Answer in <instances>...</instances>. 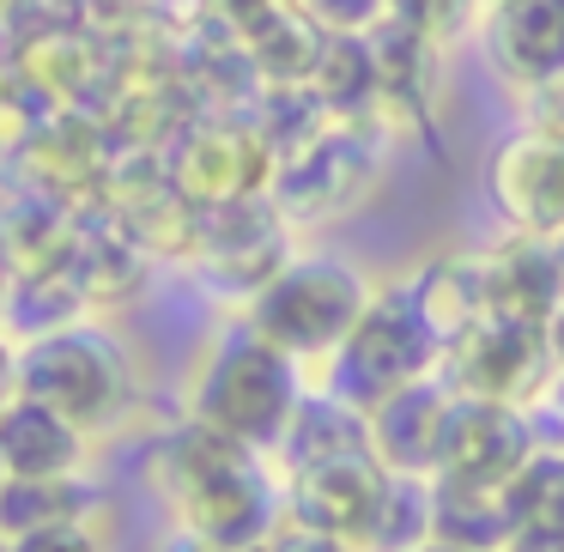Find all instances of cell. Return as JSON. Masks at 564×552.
<instances>
[{
  "mask_svg": "<svg viewBox=\"0 0 564 552\" xmlns=\"http://www.w3.org/2000/svg\"><path fill=\"white\" fill-rule=\"evenodd\" d=\"M164 467H171V498L183 510L188 534L213 540L225 552H261L280 534V498H273L249 443H231L225 431L195 419L164 450Z\"/></svg>",
  "mask_w": 564,
  "mask_h": 552,
  "instance_id": "cell-1",
  "label": "cell"
},
{
  "mask_svg": "<svg viewBox=\"0 0 564 552\" xmlns=\"http://www.w3.org/2000/svg\"><path fill=\"white\" fill-rule=\"evenodd\" d=\"M304 394H310L304 365L292 353H280L268 334H256L249 322H237L200 358L195 419L225 431L231 443H249V450H280V437H285V425H292Z\"/></svg>",
  "mask_w": 564,
  "mask_h": 552,
  "instance_id": "cell-2",
  "label": "cell"
},
{
  "mask_svg": "<svg viewBox=\"0 0 564 552\" xmlns=\"http://www.w3.org/2000/svg\"><path fill=\"white\" fill-rule=\"evenodd\" d=\"M443 353H449V340L425 316L413 285H382L370 297V310L358 316V328L322 358L328 365V394L346 401L352 413H377L394 389H406L419 377H437Z\"/></svg>",
  "mask_w": 564,
  "mask_h": 552,
  "instance_id": "cell-3",
  "label": "cell"
},
{
  "mask_svg": "<svg viewBox=\"0 0 564 552\" xmlns=\"http://www.w3.org/2000/svg\"><path fill=\"white\" fill-rule=\"evenodd\" d=\"M377 285L340 256H292L256 297H249V328L268 334L280 353L304 358H328L346 334L358 328V316L370 310Z\"/></svg>",
  "mask_w": 564,
  "mask_h": 552,
  "instance_id": "cell-4",
  "label": "cell"
},
{
  "mask_svg": "<svg viewBox=\"0 0 564 552\" xmlns=\"http://www.w3.org/2000/svg\"><path fill=\"white\" fill-rule=\"evenodd\" d=\"M13 377H19V394L67 413L86 437L104 425H116V419L128 413V394H134L122 346L104 328H86V322L13 346Z\"/></svg>",
  "mask_w": 564,
  "mask_h": 552,
  "instance_id": "cell-5",
  "label": "cell"
},
{
  "mask_svg": "<svg viewBox=\"0 0 564 552\" xmlns=\"http://www.w3.org/2000/svg\"><path fill=\"white\" fill-rule=\"evenodd\" d=\"M552 346H546V328H528V322H510V316H479L467 322L462 334L449 340L443 353V377H449L455 394H479V401H516L528 407L552 377Z\"/></svg>",
  "mask_w": 564,
  "mask_h": 552,
  "instance_id": "cell-6",
  "label": "cell"
},
{
  "mask_svg": "<svg viewBox=\"0 0 564 552\" xmlns=\"http://www.w3.org/2000/svg\"><path fill=\"white\" fill-rule=\"evenodd\" d=\"M486 195L522 237L564 243V134L552 122H528L486 159Z\"/></svg>",
  "mask_w": 564,
  "mask_h": 552,
  "instance_id": "cell-7",
  "label": "cell"
},
{
  "mask_svg": "<svg viewBox=\"0 0 564 552\" xmlns=\"http://www.w3.org/2000/svg\"><path fill=\"white\" fill-rule=\"evenodd\" d=\"M285 213L273 195H249L231 201V207H207L200 213V231H195V256L200 273H207L219 292L237 297H256L273 273L285 268Z\"/></svg>",
  "mask_w": 564,
  "mask_h": 552,
  "instance_id": "cell-8",
  "label": "cell"
},
{
  "mask_svg": "<svg viewBox=\"0 0 564 552\" xmlns=\"http://www.w3.org/2000/svg\"><path fill=\"white\" fill-rule=\"evenodd\" d=\"M534 455H540V443H534V425H528V407L455 394L449 425H443V450H437V474L443 479L510 486Z\"/></svg>",
  "mask_w": 564,
  "mask_h": 552,
  "instance_id": "cell-9",
  "label": "cell"
},
{
  "mask_svg": "<svg viewBox=\"0 0 564 552\" xmlns=\"http://www.w3.org/2000/svg\"><path fill=\"white\" fill-rule=\"evenodd\" d=\"M273 171L280 164H268V147H261L256 128L207 122L183 140V152L171 164V183L207 213V207H231V201H249L261 188H273Z\"/></svg>",
  "mask_w": 564,
  "mask_h": 552,
  "instance_id": "cell-10",
  "label": "cell"
},
{
  "mask_svg": "<svg viewBox=\"0 0 564 552\" xmlns=\"http://www.w3.org/2000/svg\"><path fill=\"white\" fill-rule=\"evenodd\" d=\"M382 486H389V467L370 450L334 455V462H316V467H297L292 474V504H285V516H292L297 528H316V534H334V540H346V546H358Z\"/></svg>",
  "mask_w": 564,
  "mask_h": 552,
  "instance_id": "cell-11",
  "label": "cell"
},
{
  "mask_svg": "<svg viewBox=\"0 0 564 552\" xmlns=\"http://www.w3.org/2000/svg\"><path fill=\"white\" fill-rule=\"evenodd\" d=\"M486 50L510 86H564V0H486Z\"/></svg>",
  "mask_w": 564,
  "mask_h": 552,
  "instance_id": "cell-12",
  "label": "cell"
},
{
  "mask_svg": "<svg viewBox=\"0 0 564 552\" xmlns=\"http://www.w3.org/2000/svg\"><path fill=\"white\" fill-rule=\"evenodd\" d=\"M455 389L449 377H419L406 389H394L377 413H365L370 425V455H377L389 474H437V450H443V425H449Z\"/></svg>",
  "mask_w": 564,
  "mask_h": 552,
  "instance_id": "cell-13",
  "label": "cell"
},
{
  "mask_svg": "<svg viewBox=\"0 0 564 552\" xmlns=\"http://www.w3.org/2000/svg\"><path fill=\"white\" fill-rule=\"evenodd\" d=\"M479 280H486V310L491 316L546 328V322L564 310V249L552 243V237L510 231V243H498L486 261H479Z\"/></svg>",
  "mask_w": 564,
  "mask_h": 552,
  "instance_id": "cell-14",
  "label": "cell"
},
{
  "mask_svg": "<svg viewBox=\"0 0 564 552\" xmlns=\"http://www.w3.org/2000/svg\"><path fill=\"white\" fill-rule=\"evenodd\" d=\"M358 183H365V147L346 128H328L273 171L268 195L280 201L285 219H328V213L352 207Z\"/></svg>",
  "mask_w": 564,
  "mask_h": 552,
  "instance_id": "cell-15",
  "label": "cell"
},
{
  "mask_svg": "<svg viewBox=\"0 0 564 552\" xmlns=\"http://www.w3.org/2000/svg\"><path fill=\"white\" fill-rule=\"evenodd\" d=\"M86 455V431L67 413L31 401V394H13L0 407V462H7V479H62L79 467Z\"/></svg>",
  "mask_w": 564,
  "mask_h": 552,
  "instance_id": "cell-16",
  "label": "cell"
},
{
  "mask_svg": "<svg viewBox=\"0 0 564 552\" xmlns=\"http://www.w3.org/2000/svg\"><path fill=\"white\" fill-rule=\"evenodd\" d=\"M510 534H516L510 486H474V479L431 474V540L503 552V546H510Z\"/></svg>",
  "mask_w": 564,
  "mask_h": 552,
  "instance_id": "cell-17",
  "label": "cell"
},
{
  "mask_svg": "<svg viewBox=\"0 0 564 552\" xmlns=\"http://www.w3.org/2000/svg\"><path fill=\"white\" fill-rule=\"evenodd\" d=\"M280 450H285V462H292V474H297V467H316V462H334V455L370 450V425H365V413H352V407L334 401L328 389H316V394L297 401Z\"/></svg>",
  "mask_w": 564,
  "mask_h": 552,
  "instance_id": "cell-18",
  "label": "cell"
},
{
  "mask_svg": "<svg viewBox=\"0 0 564 552\" xmlns=\"http://www.w3.org/2000/svg\"><path fill=\"white\" fill-rule=\"evenodd\" d=\"M79 310H86V297L67 273H13L7 292H0V328L13 346H25L55 328H74Z\"/></svg>",
  "mask_w": 564,
  "mask_h": 552,
  "instance_id": "cell-19",
  "label": "cell"
},
{
  "mask_svg": "<svg viewBox=\"0 0 564 552\" xmlns=\"http://www.w3.org/2000/svg\"><path fill=\"white\" fill-rule=\"evenodd\" d=\"M91 510H98V491L79 474L7 479V486H0V540L37 534V528H55V522H79V516H91Z\"/></svg>",
  "mask_w": 564,
  "mask_h": 552,
  "instance_id": "cell-20",
  "label": "cell"
},
{
  "mask_svg": "<svg viewBox=\"0 0 564 552\" xmlns=\"http://www.w3.org/2000/svg\"><path fill=\"white\" fill-rule=\"evenodd\" d=\"M425 540H431V479L425 474H389L358 552H419Z\"/></svg>",
  "mask_w": 564,
  "mask_h": 552,
  "instance_id": "cell-21",
  "label": "cell"
},
{
  "mask_svg": "<svg viewBox=\"0 0 564 552\" xmlns=\"http://www.w3.org/2000/svg\"><path fill=\"white\" fill-rule=\"evenodd\" d=\"M510 504H516V528H564V455L540 450L510 479Z\"/></svg>",
  "mask_w": 564,
  "mask_h": 552,
  "instance_id": "cell-22",
  "label": "cell"
},
{
  "mask_svg": "<svg viewBox=\"0 0 564 552\" xmlns=\"http://www.w3.org/2000/svg\"><path fill=\"white\" fill-rule=\"evenodd\" d=\"M297 13L328 37H370L394 19V0H297Z\"/></svg>",
  "mask_w": 564,
  "mask_h": 552,
  "instance_id": "cell-23",
  "label": "cell"
},
{
  "mask_svg": "<svg viewBox=\"0 0 564 552\" xmlns=\"http://www.w3.org/2000/svg\"><path fill=\"white\" fill-rule=\"evenodd\" d=\"M7 552H110L104 534L79 516V522H55V528H37V534H19V540H0Z\"/></svg>",
  "mask_w": 564,
  "mask_h": 552,
  "instance_id": "cell-24",
  "label": "cell"
},
{
  "mask_svg": "<svg viewBox=\"0 0 564 552\" xmlns=\"http://www.w3.org/2000/svg\"><path fill=\"white\" fill-rule=\"evenodd\" d=\"M261 552H358V546H346V540H334V534H316V528H285V534H273Z\"/></svg>",
  "mask_w": 564,
  "mask_h": 552,
  "instance_id": "cell-25",
  "label": "cell"
},
{
  "mask_svg": "<svg viewBox=\"0 0 564 552\" xmlns=\"http://www.w3.org/2000/svg\"><path fill=\"white\" fill-rule=\"evenodd\" d=\"M503 552H564V528H516Z\"/></svg>",
  "mask_w": 564,
  "mask_h": 552,
  "instance_id": "cell-26",
  "label": "cell"
},
{
  "mask_svg": "<svg viewBox=\"0 0 564 552\" xmlns=\"http://www.w3.org/2000/svg\"><path fill=\"white\" fill-rule=\"evenodd\" d=\"M13 394H19V377H13V346L0 340V407L13 401Z\"/></svg>",
  "mask_w": 564,
  "mask_h": 552,
  "instance_id": "cell-27",
  "label": "cell"
},
{
  "mask_svg": "<svg viewBox=\"0 0 564 552\" xmlns=\"http://www.w3.org/2000/svg\"><path fill=\"white\" fill-rule=\"evenodd\" d=\"M546 346H552V365L564 370V310H558V316L546 322Z\"/></svg>",
  "mask_w": 564,
  "mask_h": 552,
  "instance_id": "cell-28",
  "label": "cell"
},
{
  "mask_svg": "<svg viewBox=\"0 0 564 552\" xmlns=\"http://www.w3.org/2000/svg\"><path fill=\"white\" fill-rule=\"evenodd\" d=\"M546 98H552V116H540V122H552V128H558V134H564V86H552Z\"/></svg>",
  "mask_w": 564,
  "mask_h": 552,
  "instance_id": "cell-29",
  "label": "cell"
},
{
  "mask_svg": "<svg viewBox=\"0 0 564 552\" xmlns=\"http://www.w3.org/2000/svg\"><path fill=\"white\" fill-rule=\"evenodd\" d=\"M419 552H479V546H455V540H425Z\"/></svg>",
  "mask_w": 564,
  "mask_h": 552,
  "instance_id": "cell-30",
  "label": "cell"
},
{
  "mask_svg": "<svg viewBox=\"0 0 564 552\" xmlns=\"http://www.w3.org/2000/svg\"><path fill=\"white\" fill-rule=\"evenodd\" d=\"M0 486H7V462H0Z\"/></svg>",
  "mask_w": 564,
  "mask_h": 552,
  "instance_id": "cell-31",
  "label": "cell"
},
{
  "mask_svg": "<svg viewBox=\"0 0 564 552\" xmlns=\"http://www.w3.org/2000/svg\"><path fill=\"white\" fill-rule=\"evenodd\" d=\"M558 249H564V243H558Z\"/></svg>",
  "mask_w": 564,
  "mask_h": 552,
  "instance_id": "cell-32",
  "label": "cell"
}]
</instances>
